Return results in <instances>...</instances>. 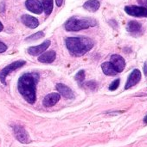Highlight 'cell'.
Listing matches in <instances>:
<instances>
[{
    "label": "cell",
    "mask_w": 147,
    "mask_h": 147,
    "mask_svg": "<svg viewBox=\"0 0 147 147\" xmlns=\"http://www.w3.org/2000/svg\"><path fill=\"white\" fill-rule=\"evenodd\" d=\"M137 1H138L139 4H140L143 7L147 8V0H137Z\"/></svg>",
    "instance_id": "cb8c5ba5"
},
{
    "label": "cell",
    "mask_w": 147,
    "mask_h": 147,
    "mask_svg": "<svg viewBox=\"0 0 147 147\" xmlns=\"http://www.w3.org/2000/svg\"><path fill=\"white\" fill-rule=\"evenodd\" d=\"M26 62L24 60H17V61H15L11 64H10L9 65L5 66L3 69H2L0 71V81L2 84H6V78L8 75H10L12 71L19 69L20 67H22L23 65H24Z\"/></svg>",
    "instance_id": "277c9868"
},
{
    "label": "cell",
    "mask_w": 147,
    "mask_h": 147,
    "mask_svg": "<svg viewBox=\"0 0 147 147\" xmlns=\"http://www.w3.org/2000/svg\"><path fill=\"white\" fill-rule=\"evenodd\" d=\"M100 6H101V3L98 0H88L83 4V8L91 12L97 11L99 9Z\"/></svg>",
    "instance_id": "e0dca14e"
},
{
    "label": "cell",
    "mask_w": 147,
    "mask_h": 147,
    "mask_svg": "<svg viewBox=\"0 0 147 147\" xmlns=\"http://www.w3.org/2000/svg\"><path fill=\"white\" fill-rule=\"evenodd\" d=\"M46 16H49L53 10V0H41Z\"/></svg>",
    "instance_id": "ac0fdd59"
},
{
    "label": "cell",
    "mask_w": 147,
    "mask_h": 147,
    "mask_svg": "<svg viewBox=\"0 0 147 147\" xmlns=\"http://www.w3.org/2000/svg\"><path fill=\"white\" fill-rule=\"evenodd\" d=\"M86 86L88 87V88H89L90 90H96V88H97V83L95 82V81H88V82H87L86 84Z\"/></svg>",
    "instance_id": "7402d4cb"
},
{
    "label": "cell",
    "mask_w": 147,
    "mask_h": 147,
    "mask_svg": "<svg viewBox=\"0 0 147 147\" xmlns=\"http://www.w3.org/2000/svg\"><path fill=\"white\" fill-rule=\"evenodd\" d=\"M140 80H141V72H140V71L138 70V69L133 70L132 71V73L128 77L127 82H126V86H125V90H128V89H131L132 87L135 86L137 84L139 83Z\"/></svg>",
    "instance_id": "52a82bcc"
},
{
    "label": "cell",
    "mask_w": 147,
    "mask_h": 147,
    "mask_svg": "<svg viewBox=\"0 0 147 147\" xmlns=\"http://www.w3.org/2000/svg\"><path fill=\"white\" fill-rule=\"evenodd\" d=\"M50 43H51L50 40H45L44 42H42V44L36 46V47H30L28 49V53L32 56L40 55L49 48V47L50 46Z\"/></svg>",
    "instance_id": "ba28073f"
},
{
    "label": "cell",
    "mask_w": 147,
    "mask_h": 147,
    "mask_svg": "<svg viewBox=\"0 0 147 147\" xmlns=\"http://www.w3.org/2000/svg\"><path fill=\"white\" fill-rule=\"evenodd\" d=\"M39 81L37 73H24L20 77L17 83V89L23 97L30 104H33L36 100V84Z\"/></svg>",
    "instance_id": "6da1fadb"
},
{
    "label": "cell",
    "mask_w": 147,
    "mask_h": 147,
    "mask_svg": "<svg viewBox=\"0 0 147 147\" xmlns=\"http://www.w3.org/2000/svg\"><path fill=\"white\" fill-rule=\"evenodd\" d=\"M3 29V23L0 22V32H1Z\"/></svg>",
    "instance_id": "4316f807"
},
{
    "label": "cell",
    "mask_w": 147,
    "mask_h": 147,
    "mask_svg": "<svg viewBox=\"0 0 147 147\" xmlns=\"http://www.w3.org/2000/svg\"><path fill=\"white\" fill-rule=\"evenodd\" d=\"M55 57H56L55 52L54 50H50L44 53H42L38 57V61L41 63H44V64H49L55 61Z\"/></svg>",
    "instance_id": "9a60e30c"
},
{
    "label": "cell",
    "mask_w": 147,
    "mask_h": 147,
    "mask_svg": "<svg viewBox=\"0 0 147 147\" xmlns=\"http://www.w3.org/2000/svg\"><path fill=\"white\" fill-rule=\"evenodd\" d=\"M144 122H145L146 124H147V115L145 116V118H144Z\"/></svg>",
    "instance_id": "83f0119b"
},
{
    "label": "cell",
    "mask_w": 147,
    "mask_h": 147,
    "mask_svg": "<svg viewBox=\"0 0 147 147\" xmlns=\"http://www.w3.org/2000/svg\"><path fill=\"white\" fill-rule=\"evenodd\" d=\"M144 72H145V75L147 76V61L144 65Z\"/></svg>",
    "instance_id": "484cf974"
},
{
    "label": "cell",
    "mask_w": 147,
    "mask_h": 147,
    "mask_svg": "<svg viewBox=\"0 0 147 147\" xmlns=\"http://www.w3.org/2000/svg\"><path fill=\"white\" fill-rule=\"evenodd\" d=\"M6 50H7V46L4 43H3L2 41H0V53H4Z\"/></svg>",
    "instance_id": "603a6c76"
},
{
    "label": "cell",
    "mask_w": 147,
    "mask_h": 147,
    "mask_svg": "<svg viewBox=\"0 0 147 147\" xmlns=\"http://www.w3.org/2000/svg\"><path fill=\"white\" fill-rule=\"evenodd\" d=\"M13 131H14V134L16 139L23 144H28L30 143V138L29 134L27 133V131L24 129V127H23L22 126L19 125H16L13 127Z\"/></svg>",
    "instance_id": "8992f818"
},
{
    "label": "cell",
    "mask_w": 147,
    "mask_h": 147,
    "mask_svg": "<svg viewBox=\"0 0 147 147\" xmlns=\"http://www.w3.org/2000/svg\"><path fill=\"white\" fill-rule=\"evenodd\" d=\"M21 20H22V22L25 26H27L28 28H36L39 25V21L36 17L29 16V15L22 16Z\"/></svg>",
    "instance_id": "5bb4252c"
},
{
    "label": "cell",
    "mask_w": 147,
    "mask_h": 147,
    "mask_svg": "<svg viewBox=\"0 0 147 147\" xmlns=\"http://www.w3.org/2000/svg\"><path fill=\"white\" fill-rule=\"evenodd\" d=\"M120 80L118 78V79H115L111 84H110V86H109V90H112V91H113V90H117L118 88H119V86H120Z\"/></svg>",
    "instance_id": "44dd1931"
},
{
    "label": "cell",
    "mask_w": 147,
    "mask_h": 147,
    "mask_svg": "<svg viewBox=\"0 0 147 147\" xmlns=\"http://www.w3.org/2000/svg\"><path fill=\"white\" fill-rule=\"evenodd\" d=\"M125 11L129 16L134 17H147V8L143 6H136V5L126 6Z\"/></svg>",
    "instance_id": "5b68a950"
},
{
    "label": "cell",
    "mask_w": 147,
    "mask_h": 147,
    "mask_svg": "<svg viewBox=\"0 0 147 147\" xmlns=\"http://www.w3.org/2000/svg\"><path fill=\"white\" fill-rule=\"evenodd\" d=\"M97 25V21L94 18L85 17V18H77L71 17L65 23V29L67 31H79L81 29H86L91 27Z\"/></svg>",
    "instance_id": "3957f363"
},
{
    "label": "cell",
    "mask_w": 147,
    "mask_h": 147,
    "mask_svg": "<svg viewBox=\"0 0 147 147\" xmlns=\"http://www.w3.org/2000/svg\"><path fill=\"white\" fill-rule=\"evenodd\" d=\"M43 36H44V33L42 32V31H39L37 33H36V34H32V35H30L29 37H27L25 40H29V41H35V40H37L42 38Z\"/></svg>",
    "instance_id": "d6986e66"
},
{
    "label": "cell",
    "mask_w": 147,
    "mask_h": 147,
    "mask_svg": "<svg viewBox=\"0 0 147 147\" xmlns=\"http://www.w3.org/2000/svg\"><path fill=\"white\" fill-rule=\"evenodd\" d=\"M84 78H85V71L84 70H81L79 71V72L76 74L75 76V79L77 82H79V84H82V82L84 81Z\"/></svg>",
    "instance_id": "ffe728a7"
},
{
    "label": "cell",
    "mask_w": 147,
    "mask_h": 147,
    "mask_svg": "<svg viewBox=\"0 0 147 147\" xmlns=\"http://www.w3.org/2000/svg\"><path fill=\"white\" fill-rule=\"evenodd\" d=\"M61 99V95L58 93H50L49 95H47L42 102V104L44 105V107H53L54 105H55Z\"/></svg>",
    "instance_id": "4fadbf2b"
},
{
    "label": "cell",
    "mask_w": 147,
    "mask_h": 147,
    "mask_svg": "<svg viewBox=\"0 0 147 147\" xmlns=\"http://www.w3.org/2000/svg\"><path fill=\"white\" fill-rule=\"evenodd\" d=\"M110 62L113 64V67L115 68V70L117 71V72H121L124 71L125 67H126V61L124 59L123 57H121L119 54H113L111 56V59Z\"/></svg>",
    "instance_id": "9c48e42d"
},
{
    "label": "cell",
    "mask_w": 147,
    "mask_h": 147,
    "mask_svg": "<svg viewBox=\"0 0 147 147\" xmlns=\"http://www.w3.org/2000/svg\"><path fill=\"white\" fill-rule=\"evenodd\" d=\"M55 88H56L57 91L59 92V94L61 96H62L64 98H66V99H74L75 98L74 92L67 85H65L63 84H57Z\"/></svg>",
    "instance_id": "7c38bea8"
},
{
    "label": "cell",
    "mask_w": 147,
    "mask_h": 147,
    "mask_svg": "<svg viewBox=\"0 0 147 147\" xmlns=\"http://www.w3.org/2000/svg\"><path fill=\"white\" fill-rule=\"evenodd\" d=\"M65 42L70 54L75 57L83 56L89 52L94 45L93 40L84 36L68 37L66 39Z\"/></svg>",
    "instance_id": "7a4b0ae2"
},
{
    "label": "cell",
    "mask_w": 147,
    "mask_h": 147,
    "mask_svg": "<svg viewBox=\"0 0 147 147\" xmlns=\"http://www.w3.org/2000/svg\"><path fill=\"white\" fill-rule=\"evenodd\" d=\"M55 3H56V5L58 7H61L63 3V0H55Z\"/></svg>",
    "instance_id": "d4e9b609"
},
{
    "label": "cell",
    "mask_w": 147,
    "mask_h": 147,
    "mask_svg": "<svg viewBox=\"0 0 147 147\" xmlns=\"http://www.w3.org/2000/svg\"><path fill=\"white\" fill-rule=\"evenodd\" d=\"M126 30L133 35L137 36L140 35L143 33V28L142 24L137 21H130L127 24Z\"/></svg>",
    "instance_id": "8fae6325"
},
{
    "label": "cell",
    "mask_w": 147,
    "mask_h": 147,
    "mask_svg": "<svg viewBox=\"0 0 147 147\" xmlns=\"http://www.w3.org/2000/svg\"><path fill=\"white\" fill-rule=\"evenodd\" d=\"M101 69L105 75L107 76H115L118 74L117 71L113 67V64L111 62H104L101 65Z\"/></svg>",
    "instance_id": "2e32d148"
},
{
    "label": "cell",
    "mask_w": 147,
    "mask_h": 147,
    "mask_svg": "<svg viewBox=\"0 0 147 147\" xmlns=\"http://www.w3.org/2000/svg\"><path fill=\"white\" fill-rule=\"evenodd\" d=\"M25 6L27 9L35 14H41L43 10L42 3L39 0H27L25 2Z\"/></svg>",
    "instance_id": "30bf717a"
}]
</instances>
